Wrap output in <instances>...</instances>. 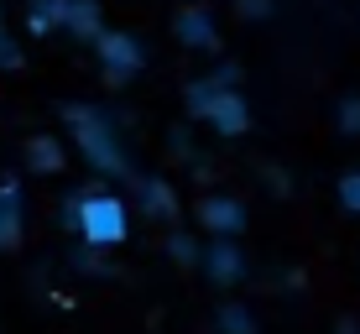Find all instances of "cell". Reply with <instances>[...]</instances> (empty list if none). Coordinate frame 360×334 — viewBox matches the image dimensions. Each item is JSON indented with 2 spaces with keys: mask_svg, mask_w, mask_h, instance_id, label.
<instances>
[{
  "mask_svg": "<svg viewBox=\"0 0 360 334\" xmlns=\"http://www.w3.org/2000/svg\"><path fill=\"white\" fill-rule=\"evenodd\" d=\"M79 235H84V245H94V251L120 245L131 235L126 199H115V193H84L79 199Z\"/></svg>",
  "mask_w": 360,
  "mask_h": 334,
  "instance_id": "6da1fadb",
  "label": "cell"
},
{
  "mask_svg": "<svg viewBox=\"0 0 360 334\" xmlns=\"http://www.w3.org/2000/svg\"><path fill=\"white\" fill-rule=\"evenodd\" d=\"M188 110L204 115V120H214V131H225V136H240L245 126H251L245 100L230 89V84H219V79H198L188 89Z\"/></svg>",
  "mask_w": 360,
  "mask_h": 334,
  "instance_id": "7a4b0ae2",
  "label": "cell"
},
{
  "mask_svg": "<svg viewBox=\"0 0 360 334\" xmlns=\"http://www.w3.org/2000/svg\"><path fill=\"white\" fill-rule=\"evenodd\" d=\"M68 120H79V146H84V157L99 167V172H126V152H120V141H115V131L105 126V120L94 115V110H68Z\"/></svg>",
  "mask_w": 360,
  "mask_h": 334,
  "instance_id": "3957f363",
  "label": "cell"
},
{
  "mask_svg": "<svg viewBox=\"0 0 360 334\" xmlns=\"http://www.w3.org/2000/svg\"><path fill=\"white\" fill-rule=\"evenodd\" d=\"M94 47H99V63H105L110 79H131V73L146 63L141 42H136V37H126V32H105Z\"/></svg>",
  "mask_w": 360,
  "mask_h": 334,
  "instance_id": "277c9868",
  "label": "cell"
},
{
  "mask_svg": "<svg viewBox=\"0 0 360 334\" xmlns=\"http://www.w3.org/2000/svg\"><path fill=\"white\" fill-rule=\"evenodd\" d=\"M198 219H204V225L214 230L219 240H230V235H240V230H245V204H240V199H230V193H214V199L198 204Z\"/></svg>",
  "mask_w": 360,
  "mask_h": 334,
  "instance_id": "5b68a950",
  "label": "cell"
},
{
  "mask_svg": "<svg viewBox=\"0 0 360 334\" xmlns=\"http://www.w3.org/2000/svg\"><path fill=\"white\" fill-rule=\"evenodd\" d=\"M204 271H209V282H219V288L240 282V277H245V256H240V245H235V240H214V245L204 251Z\"/></svg>",
  "mask_w": 360,
  "mask_h": 334,
  "instance_id": "8992f818",
  "label": "cell"
},
{
  "mask_svg": "<svg viewBox=\"0 0 360 334\" xmlns=\"http://www.w3.org/2000/svg\"><path fill=\"white\" fill-rule=\"evenodd\" d=\"M172 32H178V42H188V47H214V21H209L204 6H188Z\"/></svg>",
  "mask_w": 360,
  "mask_h": 334,
  "instance_id": "52a82bcc",
  "label": "cell"
},
{
  "mask_svg": "<svg viewBox=\"0 0 360 334\" xmlns=\"http://www.w3.org/2000/svg\"><path fill=\"white\" fill-rule=\"evenodd\" d=\"M21 225H27V214H21V193L0 188V251H11V245L21 240Z\"/></svg>",
  "mask_w": 360,
  "mask_h": 334,
  "instance_id": "ba28073f",
  "label": "cell"
},
{
  "mask_svg": "<svg viewBox=\"0 0 360 334\" xmlns=\"http://www.w3.org/2000/svg\"><path fill=\"white\" fill-rule=\"evenodd\" d=\"M27 162H32V172H58L63 167V146L47 141V136H37V141L27 146Z\"/></svg>",
  "mask_w": 360,
  "mask_h": 334,
  "instance_id": "9c48e42d",
  "label": "cell"
},
{
  "mask_svg": "<svg viewBox=\"0 0 360 334\" xmlns=\"http://www.w3.org/2000/svg\"><path fill=\"white\" fill-rule=\"evenodd\" d=\"M167 256L178 266H204V251H198L193 235H167Z\"/></svg>",
  "mask_w": 360,
  "mask_h": 334,
  "instance_id": "30bf717a",
  "label": "cell"
},
{
  "mask_svg": "<svg viewBox=\"0 0 360 334\" xmlns=\"http://www.w3.org/2000/svg\"><path fill=\"white\" fill-rule=\"evenodd\" d=\"M219 329H225V334H256V319H251V308L225 303V308H219Z\"/></svg>",
  "mask_w": 360,
  "mask_h": 334,
  "instance_id": "8fae6325",
  "label": "cell"
},
{
  "mask_svg": "<svg viewBox=\"0 0 360 334\" xmlns=\"http://www.w3.org/2000/svg\"><path fill=\"white\" fill-rule=\"evenodd\" d=\"M340 209L360 214V172H345V178H340Z\"/></svg>",
  "mask_w": 360,
  "mask_h": 334,
  "instance_id": "7c38bea8",
  "label": "cell"
},
{
  "mask_svg": "<svg viewBox=\"0 0 360 334\" xmlns=\"http://www.w3.org/2000/svg\"><path fill=\"white\" fill-rule=\"evenodd\" d=\"M141 199L152 204V214H172V193L162 188V183H141Z\"/></svg>",
  "mask_w": 360,
  "mask_h": 334,
  "instance_id": "4fadbf2b",
  "label": "cell"
},
{
  "mask_svg": "<svg viewBox=\"0 0 360 334\" xmlns=\"http://www.w3.org/2000/svg\"><path fill=\"white\" fill-rule=\"evenodd\" d=\"M340 131L345 136H360V100H345L340 105Z\"/></svg>",
  "mask_w": 360,
  "mask_h": 334,
  "instance_id": "5bb4252c",
  "label": "cell"
},
{
  "mask_svg": "<svg viewBox=\"0 0 360 334\" xmlns=\"http://www.w3.org/2000/svg\"><path fill=\"white\" fill-rule=\"evenodd\" d=\"M240 16H271V0H240Z\"/></svg>",
  "mask_w": 360,
  "mask_h": 334,
  "instance_id": "9a60e30c",
  "label": "cell"
},
{
  "mask_svg": "<svg viewBox=\"0 0 360 334\" xmlns=\"http://www.w3.org/2000/svg\"><path fill=\"white\" fill-rule=\"evenodd\" d=\"M0 63H16V47H11V37H6V27H0Z\"/></svg>",
  "mask_w": 360,
  "mask_h": 334,
  "instance_id": "2e32d148",
  "label": "cell"
},
{
  "mask_svg": "<svg viewBox=\"0 0 360 334\" xmlns=\"http://www.w3.org/2000/svg\"><path fill=\"white\" fill-rule=\"evenodd\" d=\"M340 334H360V329H355V324H340Z\"/></svg>",
  "mask_w": 360,
  "mask_h": 334,
  "instance_id": "e0dca14e",
  "label": "cell"
}]
</instances>
